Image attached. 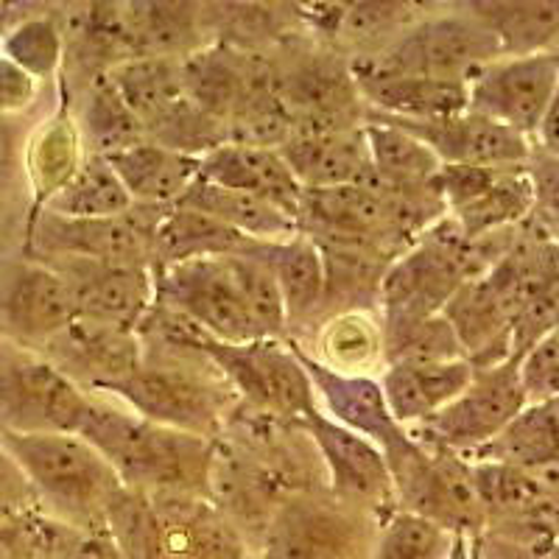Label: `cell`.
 Returning a JSON list of instances; mask_svg holds the SVG:
<instances>
[{"instance_id": "obj_25", "label": "cell", "mask_w": 559, "mask_h": 559, "mask_svg": "<svg viewBox=\"0 0 559 559\" xmlns=\"http://www.w3.org/2000/svg\"><path fill=\"white\" fill-rule=\"evenodd\" d=\"M107 159L132 202L143 207H174L199 179V157L159 146L154 140H143Z\"/></svg>"}, {"instance_id": "obj_48", "label": "cell", "mask_w": 559, "mask_h": 559, "mask_svg": "<svg viewBox=\"0 0 559 559\" xmlns=\"http://www.w3.org/2000/svg\"><path fill=\"white\" fill-rule=\"evenodd\" d=\"M534 146L559 157V87L557 93H554V102L551 107H548L546 118H543L540 129L534 134Z\"/></svg>"}, {"instance_id": "obj_22", "label": "cell", "mask_w": 559, "mask_h": 559, "mask_svg": "<svg viewBox=\"0 0 559 559\" xmlns=\"http://www.w3.org/2000/svg\"><path fill=\"white\" fill-rule=\"evenodd\" d=\"M471 378L473 364L459 358L445 364H389L383 367L378 383L394 423L414 428L456 401Z\"/></svg>"}, {"instance_id": "obj_2", "label": "cell", "mask_w": 559, "mask_h": 559, "mask_svg": "<svg viewBox=\"0 0 559 559\" xmlns=\"http://www.w3.org/2000/svg\"><path fill=\"white\" fill-rule=\"evenodd\" d=\"M107 394L148 423L204 439L222 437L241 403L207 356L148 347L132 376Z\"/></svg>"}, {"instance_id": "obj_47", "label": "cell", "mask_w": 559, "mask_h": 559, "mask_svg": "<svg viewBox=\"0 0 559 559\" xmlns=\"http://www.w3.org/2000/svg\"><path fill=\"white\" fill-rule=\"evenodd\" d=\"M68 559H127L118 546L109 540L104 532H84L79 534L76 546L70 548Z\"/></svg>"}, {"instance_id": "obj_40", "label": "cell", "mask_w": 559, "mask_h": 559, "mask_svg": "<svg viewBox=\"0 0 559 559\" xmlns=\"http://www.w3.org/2000/svg\"><path fill=\"white\" fill-rule=\"evenodd\" d=\"M464 358L456 331L442 313L412 324L383 342V367L389 364H445Z\"/></svg>"}, {"instance_id": "obj_16", "label": "cell", "mask_w": 559, "mask_h": 559, "mask_svg": "<svg viewBox=\"0 0 559 559\" xmlns=\"http://www.w3.org/2000/svg\"><path fill=\"white\" fill-rule=\"evenodd\" d=\"M43 263L57 269L68 286L76 317L82 319L138 331V324L154 306V272L148 266L82 261V258H59Z\"/></svg>"}, {"instance_id": "obj_9", "label": "cell", "mask_w": 559, "mask_h": 559, "mask_svg": "<svg viewBox=\"0 0 559 559\" xmlns=\"http://www.w3.org/2000/svg\"><path fill=\"white\" fill-rule=\"evenodd\" d=\"M526 408V394L518 378V361L496 367H473V378L456 401L419 426L406 428L419 445L437 453L471 459L487 448L503 428Z\"/></svg>"}, {"instance_id": "obj_30", "label": "cell", "mask_w": 559, "mask_h": 559, "mask_svg": "<svg viewBox=\"0 0 559 559\" xmlns=\"http://www.w3.org/2000/svg\"><path fill=\"white\" fill-rule=\"evenodd\" d=\"M258 247L236 229L224 227L216 218L188 207H168L154 233L152 269L177 266L185 261H210V258H229L247 254Z\"/></svg>"}, {"instance_id": "obj_35", "label": "cell", "mask_w": 559, "mask_h": 559, "mask_svg": "<svg viewBox=\"0 0 559 559\" xmlns=\"http://www.w3.org/2000/svg\"><path fill=\"white\" fill-rule=\"evenodd\" d=\"M0 53L39 84L53 82L64 64V32L57 9L37 7V12H23L9 20L0 28Z\"/></svg>"}, {"instance_id": "obj_19", "label": "cell", "mask_w": 559, "mask_h": 559, "mask_svg": "<svg viewBox=\"0 0 559 559\" xmlns=\"http://www.w3.org/2000/svg\"><path fill=\"white\" fill-rule=\"evenodd\" d=\"M297 9V17L308 23L328 48L349 51L347 59L383 51L423 14L417 3H308Z\"/></svg>"}, {"instance_id": "obj_45", "label": "cell", "mask_w": 559, "mask_h": 559, "mask_svg": "<svg viewBox=\"0 0 559 559\" xmlns=\"http://www.w3.org/2000/svg\"><path fill=\"white\" fill-rule=\"evenodd\" d=\"M484 559H554V543L523 540L501 532H481Z\"/></svg>"}, {"instance_id": "obj_13", "label": "cell", "mask_w": 559, "mask_h": 559, "mask_svg": "<svg viewBox=\"0 0 559 559\" xmlns=\"http://www.w3.org/2000/svg\"><path fill=\"white\" fill-rule=\"evenodd\" d=\"M445 213L467 241L498 229L518 227L532 213V188L526 166L473 168L442 166L433 177Z\"/></svg>"}, {"instance_id": "obj_41", "label": "cell", "mask_w": 559, "mask_h": 559, "mask_svg": "<svg viewBox=\"0 0 559 559\" xmlns=\"http://www.w3.org/2000/svg\"><path fill=\"white\" fill-rule=\"evenodd\" d=\"M526 177L532 188V213L528 222L543 236L559 241V157L534 146L526 159Z\"/></svg>"}, {"instance_id": "obj_49", "label": "cell", "mask_w": 559, "mask_h": 559, "mask_svg": "<svg viewBox=\"0 0 559 559\" xmlns=\"http://www.w3.org/2000/svg\"><path fill=\"white\" fill-rule=\"evenodd\" d=\"M445 559H484L481 534H453Z\"/></svg>"}, {"instance_id": "obj_26", "label": "cell", "mask_w": 559, "mask_h": 559, "mask_svg": "<svg viewBox=\"0 0 559 559\" xmlns=\"http://www.w3.org/2000/svg\"><path fill=\"white\" fill-rule=\"evenodd\" d=\"M199 3H121L123 28L134 57L185 59L199 51L207 17Z\"/></svg>"}, {"instance_id": "obj_28", "label": "cell", "mask_w": 559, "mask_h": 559, "mask_svg": "<svg viewBox=\"0 0 559 559\" xmlns=\"http://www.w3.org/2000/svg\"><path fill=\"white\" fill-rule=\"evenodd\" d=\"M107 79L152 138L188 104L179 59L134 57L107 70Z\"/></svg>"}, {"instance_id": "obj_31", "label": "cell", "mask_w": 559, "mask_h": 559, "mask_svg": "<svg viewBox=\"0 0 559 559\" xmlns=\"http://www.w3.org/2000/svg\"><path fill=\"white\" fill-rule=\"evenodd\" d=\"M64 104L76 121L87 154L112 157V154L127 152L129 146H138V143L148 140L143 123L134 118L127 102L118 96V90L112 87L107 73L82 84L76 90V98H68Z\"/></svg>"}, {"instance_id": "obj_50", "label": "cell", "mask_w": 559, "mask_h": 559, "mask_svg": "<svg viewBox=\"0 0 559 559\" xmlns=\"http://www.w3.org/2000/svg\"><path fill=\"white\" fill-rule=\"evenodd\" d=\"M554 559H559V537L554 540Z\"/></svg>"}, {"instance_id": "obj_34", "label": "cell", "mask_w": 559, "mask_h": 559, "mask_svg": "<svg viewBox=\"0 0 559 559\" xmlns=\"http://www.w3.org/2000/svg\"><path fill=\"white\" fill-rule=\"evenodd\" d=\"M313 342H317V353L302 349L336 372L369 376L372 367H383V331L376 313L347 311L324 319L313 328Z\"/></svg>"}, {"instance_id": "obj_23", "label": "cell", "mask_w": 559, "mask_h": 559, "mask_svg": "<svg viewBox=\"0 0 559 559\" xmlns=\"http://www.w3.org/2000/svg\"><path fill=\"white\" fill-rule=\"evenodd\" d=\"M82 134L68 104H59L45 121L28 132L23 143V177L32 193V210H39L57 197L84 163Z\"/></svg>"}, {"instance_id": "obj_17", "label": "cell", "mask_w": 559, "mask_h": 559, "mask_svg": "<svg viewBox=\"0 0 559 559\" xmlns=\"http://www.w3.org/2000/svg\"><path fill=\"white\" fill-rule=\"evenodd\" d=\"M372 115L406 129L419 143H426L442 166L518 168L526 166L534 148L532 140L518 134L515 129L489 121L473 109L448 115V118H433V121H403V118H389L381 112Z\"/></svg>"}, {"instance_id": "obj_44", "label": "cell", "mask_w": 559, "mask_h": 559, "mask_svg": "<svg viewBox=\"0 0 559 559\" xmlns=\"http://www.w3.org/2000/svg\"><path fill=\"white\" fill-rule=\"evenodd\" d=\"M39 82L0 53V118H17L37 104Z\"/></svg>"}, {"instance_id": "obj_32", "label": "cell", "mask_w": 559, "mask_h": 559, "mask_svg": "<svg viewBox=\"0 0 559 559\" xmlns=\"http://www.w3.org/2000/svg\"><path fill=\"white\" fill-rule=\"evenodd\" d=\"M464 7L496 37L501 57L559 51V0H484Z\"/></svg>"}, {"instance_id": "obj_36", "label": "cell", "mask_w": 559, "mask_h": 559, "mask_svg": "<svg viewBox=\"0 0 559 559\" xmlns=\"http://www.w3.org/2000/svg\"><path fill=\"white\" fill-rule=\"evenodd\" d=\"M132 207V197L123 188L121 177L109 166V159L98 157V154H87L82 166H79V171L73 174V179L39 210H48V213L62 218H82V222H90V218L123 216Z\"/></svg>"}, {"instance_id": "obj_37", "label": "cell", "mask_w": 559, "mask_h": 559, "mask_svg": "<svg viewBox=\"0 0 559 559\" xmlns=\"http://www.w3.org/2000/svg\"><path fill=\"white\" fill-rule=\"evenodd\" d=\"M104 534L127 559H163V526L148 492L118 487L104 507Z\"/></svg>"}, {"instance_id": "obj_5", "label": "cell", "mask_w": 559, "mask_h": 559, "mask_svg": "<svg viewBox=\"0 0 559 559\" xmlns=\"http://www.w3.org/2000/svg\"><path fill=\"white\" fill-rule=\"evenodd\" d=\"M199 353L216 364L229 386L236 389L238 401L254 412L288 423H302L308 414L319 412L311 378L286 338L227 344L204 336Z\"/></svg>"}, {"instance_id": "obj_4", "label": "cell", "mask_w": 559, "mask_h": 559, "mask_svg": "<svg viewBox=\"0 0 559 559\" xmlns=\"http://www.w3.org/2000/svg\"><path fill=\"white\" fill-rule=\"evenodd\" d=\"M501 57L481 20L456 3L451 12H423L412 26L372 57L349 59L353 76H426L471 82L484 64Z\"/></svg>"}, {"instance_id": "obj_3", "label": "cell", "mask_w": 559, "mask_h": 559, "mask_svg": "<svg viewBox=\"0 0 559 559\" xmlns=\"http://www.w3.org/2000/svg\"><path fill=\"white\" fill-rule=\"evenodd\" d=\"M0 448L26 476L45 515L73 532H102L104 507L121 478L87 439L79 433L0 431Z\"/></svg>"}, {"instance_id": "obj_21", "label": "cell", "mask_w": 559, "mask_h": 559, "mask_svg": "<svg viewBox=\"0 0 559 559\" xmlns=\"http://www.w3.org/2000/svg\"><path fill=\"white\" fill-rule=\"evenodd\" d=\"M280 154L306 191L342 188V185L381 188L369 163L364 127L342 129V132L294 134L286 146L280 148Z\"/></svg>"}, {"instance_id": "obj_20", "label": "cell", "mask_w": 559, "mask_h": 559, "mask_svg": "<svg viewBox=\"0 0 559 559\" xmlns=\"http://www.w3.org/2000/svg\"><path fill=\"white\" fill-rule=\"evenodd\" d=\"M199 179L266 199L294 218L299 216V204L306 193L280 148L222 143L204 157H199Z\"/></svg>"}, {"instance_id": "obj_38", "label": "cell", "mask_w": 559, "mask_h": 559, "mask_svg": "<svg viewBox=\"0 0 559 559\" xmlns=\"http://www.w3.org/2000/svg\"><path fill=\"white\" fill-rule=\"evenodd\" d=\"M261 247V243H258ZM254 247V249H258ZM252 252L247 254H229V269L236 277V286L241 292L243 306H247L249 319L258 328L261 338H288V322L286 308H283V297L274 283L272 272L266 263Z\"/></svg>"}, {"instance_id": "obj_15", "label": "cell", "mask_w": 559, "mask_h": 559, "mask_svg": "<svg viewBox=\"0 0 559 559\" xmlns=\"http://www.w3.org/2000/svg\"><path fill=\"white\" fill-rule=\"evenodd\" d=\"M39 353L87 394H107L138 369L143 344L138 331L76 317Z\"/></svg>"}, {"instance_id": "obj_6", "label": "cell", "mask_w": 559, "mask_h": 559, "mask_svg": "<svg viewBox=\"0 0 559 559\" xmlns=\"http://www.w3.org/2000/svg\"><path fill=\"white\" fill-rule=\"evenodd\" d=\"M90 397L39 349L0 336V431L76 433Z\"/></svg>"}, {"instance_id": "obj_7", "label": "cell", "mask_w": 559, "mask_h": 559, "mask_svg": "<svg viewBox=\"0 0 559 559\" xmlns=\"http://www.w3.org/2000/svg\"><path fill=\"white\" fill-rule=\"evenodd\" d=\"M378 526L331 496L292 492L263 534V559H372Z\"/></svg>"}, {"instance_id": "obj_18", "label": "cell", "mask_w": 559, "mask_h": 559, "mask_svg": "<svg viewBox=\"0 0 559 559\" xmlns=\"http://www.w3.org/2000/svg\"><path fill=\"white\" fill-rule=\"evenodd\" d=\"M294 349H297L299 361H302L308 378H311L319 412L324 417H331L333 423H338L347 431L376 442L381 453H386L389 448L397 445L406 437V428L397 426L392 412H389L378 378L336 372V369L324 367L317 358L308 356L299 344H294Z\"/></svg>"}, {"instance_id": "obj_14", "label": "cell", "mask_w": 559, "mask_h": 559, "mask_svg": "<svg viewBox=\"0 0 559 559\" xmlns=\"http://www.w3.org/2000/svg\"><path fill=\"white\" fill-rule=\"evenodd\" d=\"M73 319L76 308L57 269L28 254L0 261V336L39 349Z\"/></svg>"}, {"instance_id": "obj_33", "label": "cell", "mask_w": 559, "mask_h": 559, "mask_svg": "<svg viewBox=\"0 0 559 559\" xmlns=\"http://www.w3.org/2000/svg\"><path fill=\"white\" fill-rule=\"evenodd\" d=\"M364 138H367L369 163H372L378 185L389 191L426 188L442 168L426 143H419L406 129L394 127L372 112L364 115Z\"/></svg>"}, {"instance_id": "obj_29", "label": "cell", "mask_w": 559, "mask_h": 559, "mask_svg": "<svg viewBox=\"0 0 559 559\" xmlns=\"http://www.w3.org/2000/svg\"><path fill=\"white\" fill-rule=\"evenodd\" d=\"M174 207L197 210L258 243H277L299 236V222L288 216L286 210L274 207L272 202L252 197V193L233 191V188H222V185L204 182V179H197L191 191L185 193Z\"/></svg>"}, {"instance_id": "obj_46", "label": "cell", "mask_w": 559, "mask_h": 559, "mask_svg": "<svg viewBox=\"0 0 559 559\" xmlns=\"http://www.w3.org/2000/svg\"><path fill=\"white\" fill-rule=\"evenodd\" d=\"M23 143L26 140H20L14 118H0V202L12 188L14 174L23 171Z\"/></svg>"}, {"instance_id": "obj_39", "label": "cell", "mask_w": 559, "mask_h": 559, "mask_svg": "<svg viewBox=\"0 0 559 559\" xmlns=\"http://www.w3.org/2000/svg\"><path fill=\"white\" fill-rule=\"evenodd\" d=\"M453 534L426 518L394 509L378 526L372 559H445Z\"/></svg>"}, {"instance_id": "obj_1", "label": "cell", "mask_w": 559, "mask_h": 559, "mask_svg": "<svg viewBox=\"0 0 559 559\" xmlns=\"http://www.w3.org/2000/svg\"><path fill=\"white\" fill-rule=\"evenodd\" d=\"M79 437L96 448L123 487L148 496L185 492L207 498L216 439L148 423L123 403L102 394L90 397Z\"/></svg>"}, {"instance_id": "obj_27", "label": "cell", "mask_w": 559, "mask_h": 559, "mask_svg": "<svg viewBox=\"0 0 559 559\" xmlns=\"http://www.w3.org/2000/svg\"><path fill=\"white\" fill-rule=\"evenodd\" d=\"M369 112L433 121L467 109V82L426 76H353Z\"/></svg>"}, {"instance_id": "obj_43", "label": "cell", "mask_w": 559, "mask_h": 559, "mask_svg": "<svg viewBox=\"0 0 559 559\" xmlns=\"http://www.w3.org/2000/svg\"><path fill=\"white\" fill-rule=\"evenodd\" d=\"M34 509L39 507L26 476L20 473L12 456L0 448V526L20 521L23 515L34 512Z\"/></svg>"}, {"instance_id": "obj_42", "label": "cell", "mask_w": 559, "mask_h": 559, "mask_svg": "<svg viewBox=\"0 0 559 559\" xmlns=\"http://www.w3.org/2000/svg\"><path fill=\"white\" fill-rule=\"evenodd\" d=\"M518 378L526 406L559 397V324L518 358Z\"/></svg>"}, {"instance_id": "obj_11", "label": "cell", "mask_w": 559, "mask_h": 559, "mask_svg": "<svg viewBox=\"0 0 559 559\" xmlns=\"http://www.w3.org/2000/svg\"><path fill=\"white\" fill-rule=\"evenodd\" d=\"M299 426L311 439L319 462L324 464L328 496L344 507L376 518L378 523L392 515L397 509L392 476H389L386 456L376 442L347 431L322 412L308 414Z\"/></svg>"}, {"instance_id": "obj_12", "label": "cell", "mask_w": 559, "mask_h": 559, "mask_svg": "<svg viewBox=\"0 0 559 559\" xmlns=\"http://www.w3.org/2000/svg\"><path fill=\"white\" fill-rule=\"evenodd\" d=\"M559 87V53L498 57L467 82V109L534 143Z\"/></svg>"}, {"instance_id": "obj_10", "label": "cell", "mask_w": 559, "mask_h": 559, "mask_svg": "<svg viewBox=\"0 0 559 559\" xmlns=\"http://www.w3.org/2000/svg\"><path fill=\"white\" fill-rule=\"evenodd\" d=\"M154 302L188 317L218 342L247 344L261 338L243 306L229 258L185 261L177 266L157 269Z\"/></svg>"}, {"instance_id": "obj_8", "label": "cell", "mask_w": 559, "mask_h": 559, "mask_svg": "<svg viewBox=\"0 0 559 559\" xmlns=\"http://www.w3.org/2000/svg\"><path fill=\"white\" fill-rule=\"evenodd\" d=\"M168 207L134 204L123 216L112 218H62L48 210L28 213L26 252L37 261L82 258V261L129 263L152 269L154 233ZM154 272V269H152Z\"/></svg>"}, {"instance_id": "obj_24", "label": "cell", "mask_w": 559, "mask_h": 559, "mask_svg": "<svg viewBox=\"0 0 559 559\" xmlns=\"http://www.w3.org/2000/svg\"><path fill=\"white\" fill-rule=\"evenodd\" d=\"M254 254L266 263L286 308L288 331L317 328L324 299V258L322 249L306 233L277 243H261Z\"/></svg>"}]
</instances>
